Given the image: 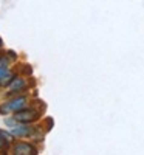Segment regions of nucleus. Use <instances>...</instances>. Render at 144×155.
I'll use <instances>...</instances> for the list:
<instances>
[{"mask_svg":"<svg viewBox=\"0 0 144 155\" xmlns=\"http://www.w3.org/2000/svg\"><path fill=\"white\" fill-rule=\"evenodd\" d=\"M14 153L17 155H31V153H36V149L27 143H19L16 147H14Z\"/></svg>","mask_w":144,"mask_h":155,"instance_id":"obj_3","label":"nucleus"},{"mask_svg":"<svg viewBox=\"0 0 144 155\" xmlns=\"http://www.w3.org/2000/svg\"><path fill=\"white\" fill-rule=\"evenodd\" d=\"M37 116H39V113L36 110H25V109H22V110L16 112L14 120L19 121V123H33L34 120H37Z\"/></svg>","mask_w":144,"mask_h":155,"instance_id":"obj_2","label":"nucleus"},{"mask_svg":"<svg viewBox=\"0 0 144 155\" xmlns=\"http://www.w3.org/2000/svg\"><path fill=\"white\" fill-rule=\"evenodd\" d=\"M5 74H6V65H2L0 67V79H3Z\"/></svg>","mask_w":144,"mask_h":155,"instance_id":"obj_8","label":"nucleus"},{"mask_svg":"<svg viewBox=\"0 0 144 155\" xmlns=\"http://www.w3.org/2000/svg\"><path fill=\"white\" fill-rule=\"evenodd\" d=\"M6 146H8V141L0 135V149H6Z\"/></svg>","mask_w":144,"mask_h":155,"instance_id":"obj_7","label":"nucleus"},{"mask_svg":"<svg viewBox=\"0 0 144 155\" xmlns=\"http://www.w3.org/2000/svg\"><path fill=\"white\" fill-rule=\"evenodd\" d=\"M12 135L28 137V135H31V127H27V126H16L14 129H12Z\"/></svg>","mask_w":144,"mask_h":155,"instance_id":"obj_4","label":"nucleus"},{"mask_svg":"<svg viewBox=\"0 0 144 155\" xmlns=\"http://www.w3.org/2000/svg\"><path fill=\"white\" fill-rule=\"evenodd\" d=\"M0 47H2V39H0Z\"/></svg>","mask_w":144,"mask_h":155,"instance_id":"obj_9","label":"nucleus"},{"mask_svg":"<svg viewBox=\"0 0 144 155\" xmlns=\"http://www.w3.org/2000/svg\"><path fill=\"white\" fill-rule=\"evenodd\" d=\"M0 135H2L6 141H8V143H11V141H12V135L11 134H8V132H3V130H0Z\"/></svg>","mask_w":144,"mask_h":155,"instance_id":"obj_6","label":"nucleus"},{"mask_svg":"<svg viewBox=\"0 0 144 155\" xmlns=\"http://www.w3.org/2000/svg\"><path fill=\"white\" fill-rule=\"evenodd\" d=\"M25 106H27V99H25L23 96L22 98H17L14 101L11 102H6V104H3L2 107H0V113H6L9 110H14V112H19L22 109H25Z\"/></svg>","mask_w":144,"mask_h":155,"instance_id":"obj_1","label":"nucleus"},{"mask_svg":"<svg viewBox=\"0 0 144 155\" xmlns=\"http://www.w3.org/2000/svg\"><path fill=\"white\" fill-rule=\"evenodd\" d=\"M9 87H11V90H20V88L25 87V81L22 78H14V79L9 82Z\"/></svg>","mask_w":144,"mask_h":155,"instance_id":"obj_5","label":"nucleus"}]
</instances>
